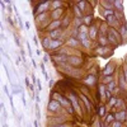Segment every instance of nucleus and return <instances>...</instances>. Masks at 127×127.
<instances>
[{
  "instance_id": "1",
  "label": "nucleus",
  "mask_w": 127,
  "mask_h": 127,
  "mask_svg": "<svg viewBox=\"0 0 127 127\" xmlns=\"http://www.w3.org/2000/svg\"><path fill=\"white\" fill-rule=\"evenodd\" d=\"M51 99L57 100V102L61 104V107H62V108H65V109L67 111V113H69V114H72V113H74V111H75V109H74V107L71 105V103H70L69 98H66L64 94H60L59 92H54V93H52Z\"/></svg>"
},
{
  "instance_id": "2",
  "label": "nucleus",
  "mask_w": 127,
  "mask_h": 127,
  "mask_svg": "<svg viewBox=\"0 0 127 127\" xmlns=\"http://www.w3.org/2000/svg\"><path fill=\"white\" fill-rule=\"evenodd\" d=\"M78 39L80 42V45L84 48H90L92 46V41L89 38V28L87 26H81L79 28V34H78Z\"/></svg>"
},
{
  "instance_id": "3",
  "label": "nucleus",
  "mask_w": 127,
  "mask_h": 127,
  "mask_svg": "<svg viewBox=\"0 0 127 127\" xmlns=\"http://www.w3.org/2000/svg\"><path fill=\"white\" fill-rule=\"evenodd\" d=\"M47 111H48L51 114L60 116V114H61L60 112L62 111V107H61V104H60L57 100L50 98V102H48V104H47Z\"/></svg>"
},
{
  "instance_id": "4",
  "label": "nucleus",
  "mask_w": 127,
  "mask_h": 127,
  "mask_svg": "<svg viewBox=\"0 0 127 127\" xmlns=\"http://www.w3.org/2000/svg\"><path fill=\"white\" fill-rule=\"evenodd\" d=\"M51 6V1H46V3H38L34 9H33V14L34 17L38 15V14H43V13H47L48 8Z\"/></svg>"
},
{
  "instance_id": "5",
  "label": "nucleus",
  "mask_w": 127,
  "mask_h": 127,
  "mask_svg": "<svg viewBox=\"0 0 127 127\" xmlns=\"http://www.w3.org/2000/svg\"><path fill=\"white\" fill-rule=\"evenodd\" d=\"M67 64L74 69H79L83 65V59L80 56H76V55H69Z\"/></svg>"
},
{
  "instance_id": "6",
  "label": "nucleus",
  "mask_w": 127,
  "mask_h": 127,
  "mask_svg": "<svg viewBox=\"0 0 127 127\" xmlns=\"http://www.w3.org/2000/svg\"><path fill=\"white\" fill-rule=\"evenodd\" d=\"M83 84L85 85L87 88H93L97 85V76L94 75V74H89L87 78L83 79Z\"/></svg>"
},
{
  "instance_id": "7",
  "label": "nucleus",
  "mask_w": 127,
  "mask_h": 127,
  "mask_svg": "<svg viewBox=\"0 0 127 127\" xmlns=\"http://www.w3.org/2000/svg\"><path fill=\"white\" fill-rule=\"evenodd\" d=\"M69 100H70V103H71V105L74 107V109H76L78 111V113H81L80 111V104H79V100H78V98H76V94L74 93L72 90L70 92V94H69Z\"/></svg>"
},
{
  "instance_id": "8",
  "label": "nucleus",
  "mask_w": 127,
  "mask_h": 127,
  "mask_svg": "<svg viewBox=\"0 0 127 127\" xmlns=\"http://www.w3.org/2000/svg\"><path fill=\"white\" fill-rule=\"evenodd\" d=\"M116 70V66H114V64L113 62H108L107 65H105L102 70V74H103V76H113V72Z\"/></svg>"
},
{
  "instance_id": "9",
  "label": "nucleus",
  "mask_w": 127,
  "mask_h": 127,
  "mask_svg": "<svg viewBox=\"0 0 127 127\" xmlns=\"http://www.w3.org/2000/svg\"><path fill=\"white\" fill-rule=\"evenodd\" d=\"M95 52H97V55L99 56H103V57H108L111 54H113V50L108 48V47H103V46H98L95 48Z\"/></svg>"
},
{
  "instance_id": "10",
  "label": "nucleus",
  "mask_w": 127,
  "mask_h": 127,
  "mask_svg": "<svg viewBox=\"0 0 127 127\" xmlns=\"http://www.w3.org/2000/svg\"><path fill=\"white\" fill-rule=\"evenodd\" d=\"M62 17H64V9H62V8L51 10V13H50V18H51L52 20H61Z\"/></svg>"
},
{
  "instance_id": "11",
  "label": "nucleus",
  "mask_w": 127,
  "mask_h": 127,
  "mask_svg": "<svg viewBox=\"0 0 127 127\" xmlns=\"http://www.w3.org/2000/svg\"><path fill=\"white\" fill-rule=\"evenodd\" d=\"M98 34H99V28L97 27V24L93 23L90 27H89V38L90 41H94L98 38Z\"/></svg>"
},
{
  "instance_id": "12",
  "label": "nucleus",
  "mask_w": 127,
  "mask_h": 127,
  "mask_svg": "<svg viewBox=\"0 0 127 127\" xmlns=\"http://www.w3.org/2000/svg\"><path fill=\"white\" fill-rule=\"evenodd\" d=\"M62 23H61V20H51V22L47 24V33L48 32H52V31H56L59 28H61Z\"/></svg>"
},
{
  "instance_id": "13",
  "label": "nucleus",
  "mask_w": 127,
  "mask_h": 127,
  "mask_svg": "<svg viewBox=\"0 0 127 127\" xmlns=\"http://www.w3.org/2000/svg\"><path fill=\"white\" fill-rule=\"evenodd\" d=\"M62 34H64V29L62 28H59L56 31H52V32H48V33H47V36L51 39H61Z\"/></svg>"
},
{
  "instance_id": "14",
  "label": "nucleus",
  "mask_w": 127,
  "mask_h": 127,
  "mask_svg": "<svg viewBox=\"0 0 127 127\" xmlns=\"http://www.w3.org/2000/svg\"><path fill=\"white\" fill-rule=\"evenodd\" d=\"M64 43H65V41H64L62 38H61V39H52V43H51V48H50V51L56 52L57 50L61 48V46H62Z\"/></svg>"
},
{
  "instance_id": "15",
  "label": "nucleus",
  "mask_w": 127,
  "mask_h": 127,
  "mask_svg": "<svg viewBox=\"0 0 127 127\" xmlns=\"http://www.w3.org/2000/svg\"><path fill=\"white\" fill-rule=\"evenodd\" d=\"M66 45H67V47H71V48H78V47L80 46V42H79L78 38H75V37H72V36H71V37L67 38Z\"/></svg>"
},
{
  "instance_id": "16",
  "label": "nucleus",
  "mask_w": 127,
  "mask_h": 127,
  "mask_svg": "<svg viewBox=\"0 0 127 127\" xmlns=\"http://www.w3.org/2000/svg\"><path fill=\"white\" fill-rule=\"evenodd\" d=\"M51 43H52V39H51L48 36H46V37H43V38L41 39L42 48L46 50V51H50V48H51Z\"/></svg>"
},
{
  "instance_id": "17",
  "label": "nucleus",
  "mask_w": 127,
  "mask_h": 127,
  "mask_svg": "<svg viewBox=\"0 0 127 127\" xmlns=\"http://www.w3.org/2000/svg\"><path fill=\"white\" fill-rule=\"evenodd\" d=\"M118 85L121 89H126V87H127V80H126V76L123 74V70L118 72Z\"/></svg>"
},
{
  "instance_id": "18",
  "label": "nucleus",
  "mask_w": 127,
  "mask_h": 127,
  "mask_svg": "<svg viewBox=\"0 0 127 127\" xmlns=\"http://www.w3.org/2000/svg\"><path fill=\"white\" fill-rule=\"evenodd\" d=\"M61 23H62V26H61V28H62V29L67 28V27L70 26V23H71V14H70V13H66L65 15L62 17Z\"/></svg>"
},
{
  "instance_id": "19",
  "label": "nucleus",
  "mask_w": 127,
  "mask_h": 127,
  "mask_svg": "<svg viewBox=\"0 0 127 127\" xmlns=\"http://www.w3.org/2000/svg\"><path fill=\"white\" fill-rule=\"evenodd\" d=\"M105 92H107V89H105V85H103V84H99L98 85V97L100 99V102H104L105 99Z\"/></svg>"
},
{
  "instance_id": "20",
  "label": "nucleus",
  "mask_w": 127,
  "mask_h": 127,
  "mask_svg": "<svg viewBox=\"0 0 127 127\" xmlns=\"http://www.w3.org/2000/svg\"><path fill=\"white\" fill-rule=\"evenodd\" d=\"M126 111L125 109H120L117 112H114V116H116V121L118 122H125L126 121Z\"/></svg>"
},
{
  "instance_id": "21",
  "label": "nucleus",
  "mask_w": 127,
  "mask_h": 127,
  "mask_svg": "<svg viewBox=\"0 0 127 127\" xmlns=\"http://www.w3.org/2000/svg\"><path fill=\"white\" fill-rule=\"evenodd\" d=\"M108 43H109V42H108V37H107V34H102V33H99V34H98V45H99V46H103V47H107Z\"/></svg>"
},
{
  "instance_id": "22",
  "label": "nucleus",
  "mask_w": 127,
  "mask_h": 127,
  "mask_svg": "<svg viewBox=\"0 0 127 127\" xmlns=\"http://www.w3.org/2000/svg\"><path fill=\"white\" fill-rule=\"evenodd\" d=\"M83 23H84V26H87V27L89 28V27L94 23V17H93V14H85V15H84Z\"/></svg>"
},
{
  "instance_id": "23",
  "label": "nucleus",
  "mask_w": 127,
  "mask_h": 127,
  "mask_svg": "<svg viewBox=\"0 0 127 127\" xmlns=\"http://www.w3.org/2000/svg\"><path fill=\"white\" fill-rule=\"evenodd\" d=\"M118 32H120V34L122 36V38H123L125 41H127V22H126V20L120 26Z\"/></svg>"
},
{
  "instance_id": "24",
  "label": "nucleus",
  "mask_w": 127,
  "mask_h": 127,
  "mask_svg": "<svg viewBox=\"0 0 127 127\" xmlns=\"http://www.w3.org/2000/svg\"><path fill=\"white\" fill-rule=\"evenodd\" d=\"M80 99L84 102V104H85V107H87V111L90 112L92 111V103H90V99L88 98V95H85L84 93L80 94Z\"/></svg>"
},
{
  "instance_id": "25",
  "label": "nucleus",
  "mask_w": 127,
  "mask_h": 127,
  "mask_svg": "<svg viewBox=\"0 0 127 127\" xmlns=\"http://www.w3.org/2000/svg\"><path fill=\"white\" fill-rule=\"evenodd\" d=\"M99 5L104 9V10H111V9H114V5H113V1L111 0V1H104V0H102V1L99 3Z\"/></svg>"
},
{
  "instance_id": "26",
  "label": "nucleus",
  "mask_w": 127,
  "mask_h": 127,
  "mask_svg": "<svg viewBox=\"0 0 127 127\" xmlns=\"http://www.w3.org/2000/svg\"><path fill=\"white\" fill-rule=\"evenodd\" d=\"M107 126H109V125H112L113 122H116V116H114V113H108L107 116H105V120L103 121Z\"/></svg>"
},
{
  "instance_id": "27",
  "label": "nucleus",
  "mask_w": 127,
  "mask_h": 127,
  "mask_svg": "<svg viewBox=\"0 0 127 127\" xmlns=\"http://www.w3.org/2000/svg\"><path fill=\"white\" fill-rule=\"evenodd\" d=\"M48 17H50L48 13H43V14H38V15H36L34 19H36V22H37V23H43V22H46V19H47Z\"/></svg>"
},
{
  "instance_id": "28",
  "label": "nucleus",
  "mask_w": 127,
  "mask_h": 127,
  "mask_svg": "<svg viewBox=\"0 0 127 127\" xmlns=\"http://www.w3.org/2000/svg\"><path fill=\"white\" fill-rule=\"evenodd\" d=\"M113 5H114V9L117 10V12L123 13V3L121 1V0H114V1H113Z\"/></svg>"
},
{
  "instance_id": "29",
  "label": "nucleus",
  "mask_w": 127,
  "mask_h": 127,
  "mask_svg": "<svg viewBox=\"0 0 127 127\" xmlns=\"http://www.w3.org/2000/svg\"><path fill=\"white\" fill-rule=\"evenodd\" d=\"M74 14H75V18H79V19H83L84 18V13L76 6V4L74 5Z\"/></svg>"
},
{
  "instance_id": "30",
  "label": "nucleus",
  "mask_w": 127,
  "mask_h": 127,
  "mask_svg": "<svg viewBox=\"0 0 127 127\" xmlns=\"http://www.w3.org/2000/svg\"><path fill=\"white\" fill-rule=\"evenodd\" d=\"M105 89H107L108 92H114L116 89H117V85H116V81H112V83H109L108 85H105Z\"/></svg>"
},
{
  "instance_id": "31",
  "label": "nucleus",
  "mask_w": 127,
  "mask_h": 127,
  "mask_svg": "<svg viewBox=\"0 0 127 127\" xmlns=\"http://www.w3.org/2000/svg\"><path fill=\"white\" fill-rule=\"evenodd\" d=\"M62 8V1H51V10Z\"/></svg>"
},
{
  "instance_id": "32",
  "label": "nucleus",
  "mask_w": 127,
  "mask_h": 127,
  "mask_svg": "<svg viewBox=\"0 0 127 127\" xmlns=\"http://www.w3.org/2000/svg\"><path fill=\"white\" fill-rule=\"evenodd\" d=\"M98 116L99 117H104V116H107V113H105V105L102 104L100 107L98 108Z\"/></svg>"
},
{
  "instance_id": "33",
  "label": "nucleus",
  "mask_w": 127,
  "mask_h": 127,
  "mask_svg": "<svg viewBox=\"0 0 127 127\" xmlns=\"http://www.w3.org/2000/svg\"><path fill=\"white\" fill-rule=\"evenodd\" d=\"M112 81H113V76H103V79H102L103 85H108V84L112 83Z\"/></svg>"
},
{
  "instance_id": "34",
  "label": "nucleus",
  "mask_w": 127,
  "mask_h": 127,
  "mask_svg": "<svg viewBox=\"0 0 127 127\" xmlns=\"http://www.w3.org/2000/svg\"><path fill=\"white\" fill-rule=\"evenodd\" d=\"M76 6L81 10V12L84 13V10H85V6H87V3L85 1H84V0H81V1H78L76 3ZM84 15H85V14H84Z\"/></svg>"
},
{
  "instance_id": "35",
  "label": "nucleus",
  "mask_w": 127,
  "mask_h": 127,
  "mask_svg": "<svg viewBox=\"0 0 127 127\" xmlns=\"http://www.w3.org/2000/svg\"><path fill=\"white\" fill-rule=\"evenodd\" d=\"M117 99H118L117 97H112V98L108 100V104L111 105V107H113V108H114V107H116V104H117Z\"/></svg>"
},
{
  "instance_id": "36",
  "label": "nucleus",
  "mask_w": 127,
  "mask_h": 127,
  "mask_svg": "<svg viewBox=\"0 0 127 127\" xmlns=\"http://www.w3.org/2000/svg\"><path fill=\"white\" fill-rule=\"evenodd\" d=\"M114 108H118V111L120 109H123V99H117V104H116V107Z\"/></svg>"
},
{
  "instance_id": "37",
  "label": "nucleus",
  "mask_w": 127,
  "mask_h": 127,
  "mask_svg": "<svg viewBox=\"0 0 127 127\" xmlns=\"http://www.w3.org/2000/svg\"><path fill=\"white\" fill-rule=\"evenodd\" d=\"M47 127H70V125L67 122L61 123V125H52V126H47Z\"/></svg>"
},
{
  "instance_id": "38",
  "label": "nucleus",
  "mask_w": 127,
  "mask_h": 127,
  "mask_svg": "<svg viewBox=\"0 0 127 127\" xmlns=\"http://www.w3.org/2000/svg\"><path fill=\"white\" fill-rule=\"evenodd\" d=\"M112 127H123V122H118V121H116L112 123Z\"/></svg>"
},
{
  "instance_id": "39",
  "label": "nucleus",
  "mask_w": 127,
  "mask_h": 127,
  "mask_svg": "<svg viewBox=\"0 0 127 127\" xmlns=\"http://www.w3.org/2000/svg\"><path fill=\"white\" fill-rule=\"evenodd\" d=\"M50 62V56L46 54L45 56H43V64H48Z\"/></svg>"
},
{
  "instance_id": "40",
  "label": "nucleus",
  "mask_w": 127,
  "mask_h": 127,
  "mask_svg": "<svg viewBox=\"0 0 127 127\" xmlns=\"http://www.w3.org/2000/svg\"><path fill=\"white\" fill-rule=\"evenodd\" d=\"M36 84H37V87H38V90L42 92V83H41L39 79H37V83H36Z\"/></svg>"
},
{
  "instance_id": "41",
  "label": "nucleus",
  "mask_w": 127,
  "mask_h": 127,
  "mask_svg": "<svg viewBox=\"0 0 127 127\" xmlns=\"http://www.w3.org/2000/svg\"><path fill=\"white\" fill-rule=\"evenodd\" d=\"M4 92H5V94L8 95V97H10V95H12V94L8 92V87H6V85H4Z\"/></svg>"
},
{
  "instance_id": "42",
  "label": "nucleus",
  "mask_w": 127,
  "mask_h": 127,
  "mask_svg": "<svg viewBox=\"0 0 127 127\" xmlns=\"http://www.w3.org/2000/svg\"><path fill=\"white\" fill-rule=\"evenodd\" d=\"M122 70H123V74H125V76H126V80H127V65H125V67Z\"/></svg>"
},
{
  "instance_id": "43",
  "label": "nucleus",
  "mask_w": 127,
  "mask_h": 127,
  "mask_svg": "<svg viewBox=\"0 0 127 127\" xmlns=\"http://www.w3.org/2000/svg\"><path fill=\"white\" fill-rule=\"evenodd\" d=\"M54 81H55V80H54V79H51V80H50V81H48V87H50V88H51V87H54V84H55V83H54Z\"/></svg>"
},
{
  "instance_id": "44",
  "label": "nucleus",
  "mask_w": 127,
  "mask_h": 127,
  "mask_svg": "<svg viewBox=\"0 0 127 127\" xmlns=\"http://www.w3.org/2000/svg\"><path fill=\"white\" fill-rule=\"evenodd\" d=\"M26 85H27L28 88L31 87V84H29V79H28V78H26Z\"/></svg>"
},
{
  "instance_id": "45",
  "label": "nucleus",
  "mask_w": 127,
  "mask_h": 127,
  "mask_svg": "<svg viewBox=\"0 0 127 127\" xmlns=\"http://www.w3.org/2000/svg\"><path fill=\"white\" fill-rule=\"evenodd\" d=\"M6 9H8V12H9V13H12V9H13V8H12V4L8 5V8H6Z\"/></svg>"
},
{
  "instance_id": "46",
  "label": "nucleus",
  "mask_w": 127,
  "mask_h": 127,
  "mask_svg": "<svg viewBox=\"0 0 127 127\" xmlns=\"http://www.w3.org/2000/svg\"><path fill=\"white\" fill-rule=\"evenodd\" d=\"M33 41H34V45H37V46H38V41H37V37H36V36L33 37Z\"/></svg>"
},
{
  "instance_id": "47",
  "label": "nucleus",
  "mask_w": 127,
  "mask_h": 127,
  "mask_svg": "<svg viewBox=\"0 0 127 127\" xmlns=\"http://www.w3.org/2000/svg\"><path fill=\"white\" fill-rule=\"evenodd\" d=\"M15 45H17V46H20V43H19V39H18V37H15Z\"/></svg>"
},
{
  "instance_id": "48",
  "label": "nucleus",
  "mask_w": 127,
  "mask_h": 127,
  "mask_svg": "<svg viewBox=\"0 0 127 127\" xmlns=\"http://www.w3.org/2000/svg\"><path fill=\"white\" fill-rule=\"evenodd\" d=\"M26 28H27V29H29V28H31V24H29V22H27V23H26Z\"/></svg>"
},
{
  "instance_id": "49",
  "label": "nucleus",
  "mask_w": 127,
  "mask_h": 127,
  "mask_svg": "<svg viewBox=\"0 0 127 127\" xmlns=\"http://www.w3.org/2000/svg\"><path fill=\"white\" fill-rule=\"evenodd\" d=\"M33 125H34V127H38V121H37V120L33 121Z\"/></svg>"
},
{
  "instance_id": "50",
  "label": "nucleus",
  "mask_w": 127,
  "mask_h": 127,
  "mask_svg": "<svg viewBox=\"0 0 127 127\" xmlns=\"http://www.w3.org/2000/svg\"><path fill=\"white\" fill-rule=\"evenodd\" d=\"M8 22H9V23H10V24H13V20H12V18H10V17H9V18H8Z\"/></svg>"
},
{
  "instance_id": "51",
  "label": "nucleus",
  "mask_w": 127,
  "mask_h": 127,
  "mask_svg": "<svg viewBox=\"0 0 127 127\" xmlns=\"http://www.w3.org/2000/svg\"><path fill=\"white\" fill-rule=\"evenodd\" d=\"M100 127H107V125H105L104 122H100Z\"/></svg>"
},
{
  "instance_id": "52",
  "label": "nucleus",
  "mask_w": 127,
  "mask_h": 127,
  "mask_svg": "<svg viewBox=\"0 0 127 127\" xmlns=\"http://www.w3.org/2000/svg\"><path fill=\"white\" fill-rule=\"evenodd\" d=\"M36 54H37L38 56H41V51H39V50H37V51H36Z\"/></svg>"
},
{
  "instance_id": "53",
  "label": "nucleus",
  "mask_w": 127,
  "mask_h": 127,
  "mask_svg": "<svg viewBox=\"0 0 127 127\" xmlns=\"http://www.w3.org/2000/svg\"><path fill=\"white\" fill-rule=\"evenodd\" d=\"M3 127H8V125H6V123L4 122V123H3Z\"/></svg>"
},
{
  "instance_id": "54",
  "label": "nucleus",
  "mask_w": 127,
  "mask_h": 127,
  "mask_svg": "<svg viewBox=\"0 0 127 127\" xmlns=\"http://www.w3.org/2000/svg\"><path fill=\"white\" fill-rule=\"evenodd\" d=\"M28 127H31V125H28Z\"/></svg>"
}]
</instances>
